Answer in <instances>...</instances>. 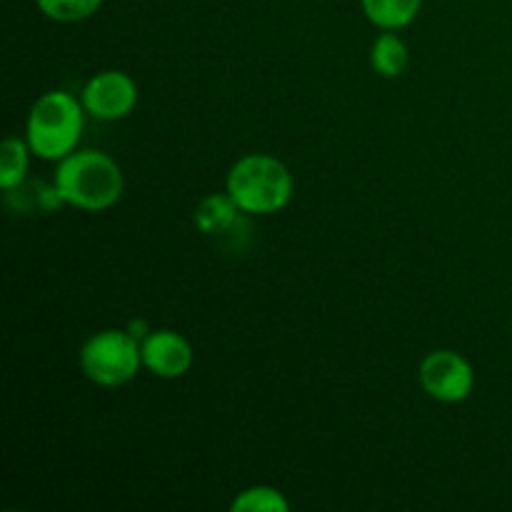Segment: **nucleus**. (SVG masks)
<instances>
[{
    "label": "nucleus",
    "instance_id": "nucleus-1",
    "mask_svg": "<svg viewBox=\"0 0 512 512\" xmlns=\"http://www.w3.org/2000/svg\"><path fill=\"white\" fill-rule=\"evenodd\" d=\"M55 188L65 205L100 213L113 208L123 195V170L100 150H75L60 160L55 170Z\"/></svg>",
    "mask_w": 512,
    "mask_h": 512
},
{
    "label": "nucleus",
    "instance_id": "nucleus-7",
    "mask_svg": "<svg viewBox=\"0 0 512 512\" xmlns=\"http://www.w3.org/2000/svg\"><path fill=\"white\" fill-rule=\"evenodd\" d=\"M140 350H143L145 368L165 380L183 378L193 365V348L175 330H153L140 343Z\"/></svg>",
    "mask_w": 512,
    "mask_h": 512
},
{
    "label": "nucleus",
    "instance_id": "nucleus-6",
    "mask_svg": "<svg viewBox=\"0 0 512 512\" xmlns=\"http://www.w3.org/2000/svg\"><path fill=\"white\" fill-rule=\"evenodd\" d=\"M80 103L93 118L120 120L133 113L138 103V85L123 70H103L85 83Z\"/></svg>",
    "mask_w": 512,
    "mask_h": 512
},
{
    "label": "nucleus",
    "instance_id": "nucleus-3",
    "mask_svg": "<svg viewBox=\"0 0 512 512\" xmlns=\"http://www.w3.org/2000/svg\"><path fill=\"white\" fill-rule=\"evenodd\" d=\"M225 193L240 213L270 215L283 210L293 198V175L288 165L273 155H245L230 168Z\"/></svg>",
    "mask_w": 512,
    "mask_h": 512
},
{
    "label": "nucleus",
    "instance_id": "nucleus-14",
    "mask_svg": "<svg viewBox=\"0 0 512 512\" xmlns=\"http://www.w3.org/2000/svg\"><path fill=\"white\" fill-rule=\"evenodd\" d=\"M125 330H128V333L133 335L135 340H140V343H143V340L148 338L150 333H153V330H150V325H148V320H133V323H130Z\"/></svg>",
    "mask_w": 512,
    "mask_h": 512
},
{
    "label": "nucleus",
    "instance_id": "nucleus-9",
    "mask_svg": "<svg viewBox=\"0 0 512 512\" xmlns=\"http://www.w3.org/2000/svg\"><path fill=\"white\" fill-rule=\"evenodd\" d=\"M238 210L240 208L235 205V200L230 198L228 193L208 195V198L200 200V205L195 208V228L205 235L225 233V230L235 223V218H238Z\"/></svg>",
    "mask_w": 512,
    "mask_h": 512
},
{
    "label": "nucleus",
    "instance_id": "nucleus-11",
    "mask_svg": "<svg viewBox=\"0 0 512 512\" xmlns=\"http://www.w3.org/2000/svg\"><path fill=\"white\" fill-rule=\"evenodd\" d=\"M30 153L33 150H30L28 140H20L15 135L5 138L3 148H0V188L13 190L23 183Z\"/></svg>",
    "mask_w": 512,
    "mask_h": 512
},
{
    "label": "nucleus",
    "instance_id": "nucleus-8",
    "mask_svg": "<svg viewBox=\"0 0 512 512\" xmlns=\"http://www.w3.org/2000/svg\"><path fill=\"white\" fill-rule=\"evenodd\" d=\"M360 5L375 28L400 30L418 18L423 0H360Z\"/></svg>",
    "mask_w": 512,
    "mask_h": 512
},
{
    "label": "nucleus",
    "instance_id": "nucleus-2",
    "mask_svg": "<svg viewBox=\"0 0 512 512\" xmlns=\"http://www.w3.org/2000/svg\"><path fill=\"white\" fill-rule=\"evenodd\" d=\"M83 103L63 90L40 95L28 113L25 140L33 155L43 160H63L75 153L83 133Z\"/></svg>",
    "mask_w": 512,
    "mask_h": 512
},
{
    "label": "nucleus",
    "instance_id": "nucleus-5",
    "mask_svg": "<svg viewBox=\"0 0 512 512\" xmlns=\"http://www.w3.org/2000/svg\"><path fill=\"white\" fill-rule=\"evenodd\" d=\"M420 385L440 403H463L473 393L475 375L463 355L453 350H435L420 363Z\"/></svg>",
    "mask_w": 512,
    "mask_h": 512
},
{
    "label": "nucleus",
    "instance_id": "nucleus-10",
    "mask_svg": "<svg viewBox=\"0 0 512 512\" xmlns=\"http://www.w3.org/2000/svg\"><path fill=\"white\" fill-rule=\"evenodd\" d=\"M370 65L383 78H398L408 68V45L395 33H383L370 50Z\"/></svg>",
    "mask_w": 512,
    "mask_h": 512
},
{
    "label": "nucleus",
    "instance_id": "nucleus-12",
    "mask_svg": "<svg viewBox=\"0 0 512 512\" xmlns=\"http://www.w3.org/2000/svg\"><path fill=\"white\" fill-rule=\"evenodd\" d=\"M233 512H290V503L280 490L268 485H253V488L238 493L230 503Z\"/></svg>",
    "mask_w": 512,
    "mask_h": 512
},
{
    "label": "nucleus",
    "instance_id": "nucleus-4",
    "mask_svg": "<svg viewBox=\"0 0 512 512\" xmlns=\"http://www.w3.org/2000/svg\"><path fill=\"white\" fill-rule=\"evenodd\" d=\"M143 365L140 340L128 330H100L80 348V368L90 383L100 388H120L138 375Z\"/></svg>",
    "mask_w": 512,
    "mask_h": 512
},
{
    "label": "nucleus",
    "instance_id": "nucleus-13",
    "mask_svg": "<svg viewBox=\"0 0 512 512\" xmlns=\"http://www.w3.org/2000/svg\"><path fill=\"white\" fill-rule=\"evenodd\" d=\"M40 13L48 15L58 23H78V20L90 18L100 8L103 0H35Z\"/></svg>",
    "mask_w": 512,
    "mask_h": 512
}]
</instances>
